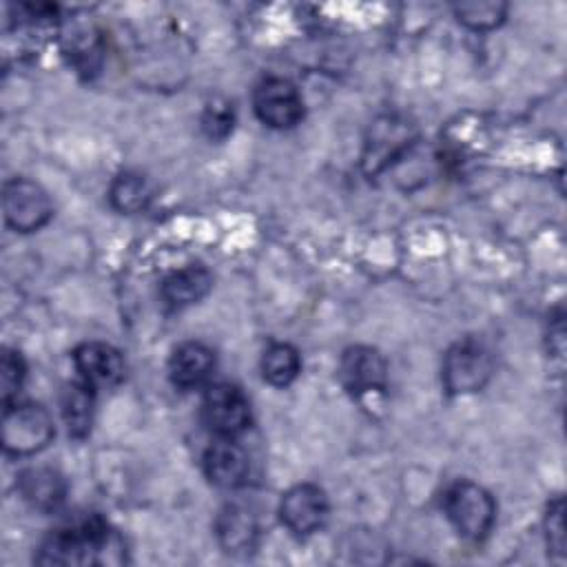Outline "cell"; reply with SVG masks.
Masks as SVG:
<instances>
[{"mask_svg": "<svg viewBox=\"0 0 567 567\" xmlns=\"http://www.w3.org/2000/svg\"><path fill=\"white\" fill-rule=\"evenodd\" d=\"M124 545L115 532L97 520L51 534L40 551V565H111L124 560Z\"/></svg>", "mask_w": 567, "mask_h": 567, "instance_id": "obj_1", "label": "cell"}, {"mask_svg": "<svg viewBox=\"0 0 567 567\" xmlns=\"http://www.w3.org/2000/svg\"><path fill=\"white\" fill-rule=\"evenodd\" d=\"M494 501L474 483H456L445 494V514L467 540H481L494 525Z\"/></svg>", "mask_w": 567, "mask_h": 567, "instance_id": "obj_2", "label": "cell"}, {"mask_svg": "<svg viewBox=\"0 0 567 567\" xmlns=\"http://www.w3.org/2000/svg\"><path fill=\"white\" fill-rule=\"evenodd\" d=\"M53 436V421L42 405H7L2 416V445L9 454H33Z\"/></svg>", "mask_w": 567, "mask_h": 567, "instance_id": "obj_3", "label": "cell"}, {"mask_svg": "<svg viewBox=\"0 0 567 567\" xmlns=\"http://www.w3.org/2000/svg\"><path fill=\"white\" fill-rule=\"evenodd\" d=\"M492 374V357L487 348L474 339L452 346L443 361V383L452 394H470L481 390Z\"/></svg>", "mask_w": 567, "mask_h": 567, "instance_id": "obj_4", "label": "cell"}, {"mask_svg": "<svg viewBox=\"0 0 567 567\" xmlns=\"http://www.w3.org/2000/svg\"><path fill=\"white\" fill-rule=\"evenodd\" d=\"M2 208H4V219L11 228L31 233L44 226L51 219V199L49 195L29 179H11L4 186L2 195Z\"/></svg>", "mask_w": 567, "mask_h": 567, "instance_id": "obj_5", "label": "cell"}, {"mask_svg": "<svg viewBox=\"0 0 567 567\" xmlns=\"http://www.w3.org/2000/svg\"><path fill=\"white\" fill-rule=\"evenodd\" d=\"M255 111L272 128H290L303 115V102L295 84L284 78H268L255 89Z\"/></svg>", "mask_w": 567, "mask_h": 567, "instance_id": "obj_6", "label": "cell"}, {"mask_svg": "<svg viewBox=\"0 0 567 567\" xmlns=\"http://www.w3.org/2000/svg\"><path fill=\"white\" fill-rule=\"evenodd\" d=\"M279 514L284 525L297 534L308 536L323 527L328 518V498L326 494L310 483H301L290 487L279 505Z\"/></svg>", "mask_w": 567, "mask_h": 567, "instance_id": "obj_7", "label": "cell"}, {"mask_svg": "<svg viewBox=\"0 0 567 567\" xmlns=\"http://www.w3.org/2000/svg\"><path fill=\"white\" fill-rule=\"evenodd\" d=\"M204 419L219 436H235L248 425L250 408L241 390L217 383L204 396Z\"/></svg>", "mask_w": 567, "mask_h": 567, "instance_id": "obj_8", "label": "cell"}, {"mask_svg": "<svg viewBox=\"0 0 567 567\" xmlns=\"http://www.w3.org/2000/svg\"><path fill=\"white\" fill-rule=\"evenodd\" d=\"M339 379L352 394H368L381 390L388 379L385 359L374 348L354 346L341 357Z\"/></svg>", "mask_w": 567, "mask_h": 567, "instance_id": "obj_9", "label": "cell"}, {"mask_svg": "<svg viewBox=\"0 0 567 567\" xmlns=\"http://www.w3.org/2000/svg\"><path fill=\"white\" fill-rule=\"evenodd\" d=\"M73 361L82 381L89 385H113L124 374L120 352L106 343H82L73 352Z\"/></svg>", "mask_w": 567, "mask_h": 567, "instance_id": "obj_10", "label": "cell"}, {"mask_svg": "<svg viewBox=\"0 0 567 567\" xmlns=\"http://www.w3.org/2000/svg\"><path fill=\"white\" fill-rule=\"evenodd\" d=\"M208 478L219 487H235L246 478L248 456L233 441V436H219L204 456Z\"/></svg>", "mask_w": 567, "mask_h": 567, "instance_id": "obj_11", "label": "cell"}, {"mask_svg": "<svg viewBox=\"0 0 567 567\" xmlns=\"http://www.w3.org/2000/svg\"><path fill=\"white\" fill-rule=\"evenodd\" d=\"M171 379L179 388H199L215 370V354L204 343H184L171 357Z\"/></svg>", "mask_w": 567, "mask_h": 567, "instance_id": "obj_12", "label": "cell"}, {"mask_svg": "<svg viewBox=\"0 0 567 567\" xmlns=\"http://www.w3.org/2000/svg\"><path fill=\"white\" fill-rule=\"evenodd\" d=\"M221 547L230 554H246L255 547L259 527L255 516L241 505H226L215 523Z\"/></svg>", "mask_w": 567, "mask_h": 567, "instance_id": "obj_13", "label": "cell"}, {"mask_svg": "<svg viewBox=\"0 0 567 567\" xmlns=\"http://www.w3.org/2000/svg\"><path fill=\"white\" fill-rule=\"evenodd\" d=\"M20 494L35 509L51 512L62 505L66 485L64 478L51 467H29L20 474Z\"/></svg>", "mask_w": 567, "mask_h": 567, "instance_id": "obj_14", "label": "cell"}, {"mask_svg": "<svg viewBox=\"0 0 567 567\" xmlns=\"http://www.w3.org/2000/svg\"><path fill=\"white\" fill-rule=\"evenodd\" d=\"M210 275L202 266H188L171 272L162 284V299L173 308L197 303L210 290Z\"/></svg>", "mask_w": 567, "mask_h": 567, "instance_id": "obj_15", "label": "cell"}, {"mask_svg": "<svg viewBox=\"0 0 567 567\" xmlns=\"http://www.w3.org/2000/svg\"><path fill=\"white\" fill-rule=\"evenodd\" d=\"M93 385L71 383L62 394V416L73 436H84L93 423Z\"/></svg>", "mask_w": 567, "mask_h": 567, "instance_id": "obj_16", "label": "cell"}, {"mask_svg": "<svg viewBox=\"0 0 567 567\" xmlns=\"http://www.w3.org/2000/svg\"><path fill=\"white\" fill-rule=\"evenodd\" d=\"M153 188L146 177L137 173H122L111 184V202L122 213H140L148 206Z\"/></svg>", "mask_w": 567, "mask_h": 567, "instance_id": "obj_17", "label": "cell"}, {"mask_svg": "<svg viewBox=\"0 0 567 567\" xmlns=\"http://www.w3.org/2000/svg\"><path fill=\"white\" fill-rule=\"evenodd\" d=\"M299 352L290 343H272L264 350L261 372L272 385H288L299 374Z\"/></svg>", "mask_w": 567, "mask_h": 567, "instance_id": "obj_18", "label": "cell"}, {"mask_svg": "<svg viewBox=\"0 0 567 567\" xmlns=\"http://www.w3.org/2000/svg\"><path fill=\"white\" fill-rule=\"evenodd\" d=\"M456 16L472 29H492L505 16V4L501 2H463L456 7Z\"/></svg>", "mask_w": 567, "mask_h": 567, "instance_id": "obj_19", "label": "cell"}, {"mask_svg": "<svg viewBox=\"0 0 567 567\" xmlns=\"http://www.w3.org/2000/svg\"><path fill=\"white\" fill-rule=\"evenodd\" d=\"M22 379H24V363L20 354L7 350L0 361V394L4 405H9V401L18 394Z\"/></svg>", "mask_w": 567, "mask_h": 567, "instance_id": "obj_20", "label": "cell"}, {"mask_svg": "<svg viewBox=\"0 0 567 567\" xmlns=\"http://www.w3.org/2000/svg\"><path fill=\"white\" fill-rule=\"evenodd\" d=\"M233 126V113L228 109V104H215L206 109L204 115V128L210 137H221L230 131Z\"/></svg>", "mask_w": 567, "mask_h": 567, "instance_id": "obj_21", "label": "cell"}, {"mask_svg": "<svg viewBox=\"0 0 567 567\" xmlns=\"http://www.w3.org/2000/svg\"><path fill=\"white\" fill-rule=\"evenodd\" d=\"M547 538H549V547L558 554L565 551V532H563V503L556 501L554 505H549L547 512Z\"/></svg>", "mask_w": 567, "mask_h": 567, "instance_id": "obj_22", "label": "cell"}, {"mask_svg": "<svg viewBox=\"0 0 567 567\" xmlns=\"http://www.w3.org/2000/svg\"><path fill=\"white\" fill-rule=\"evenodd\" d=\"M399 128H401V126H399V124H394L390 140H403V142H405V135H403ZM379 140L388 142V128H383V133L379 135ZM403 142H390V148H399ZM381 159H388V146H385V144H377V146H372V159H368V162L377 164V162H381Z\"/></svg>", "mask_w": 567, "mask_h": 567, "instance_id": "obj_23", "label": "cell"}]
</instances>
